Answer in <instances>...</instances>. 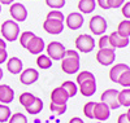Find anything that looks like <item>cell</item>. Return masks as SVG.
<instances>
[{"mask_svg":"<svg viewBox=\"0 0 130 123\" xmlns=\"http://www.w3.org/2000/svg\"><path fill=\"white\" fill-rule=\"evenodd\" d=\"M61 61V70L67 74H75L79 71L81 62H79V53L73 49H67L65 51L64 57L60 60Z\"/></svg>","mask_w":130,"mask_h":123,"instance_id":"1","label":"cell"},{"mask_svg":"<svg viewBox=\"0 0 130 123\" xmlns=\"http://www.w3.org/2000/svg\"><path fill=\"white\" fill-rule=\"evenodd\" d=\"M0 32L5 42H16L20 36V25L13 19H7L0 25Z\"/></svg>","mask_w":130,"mask_h":123,"instance_id":"2","label":"cell"},{"mask_svg":"<svg viewBox=\"0 0 130 123\" xmlns=\"http://www.w3.org/2000/svg\"><path fill=\"white\" fill-rule=\"evenodd\" d=\"M74 44H75V49L78 52H82V53H90L95 48V40L89 34L78 35L74 40Z\"/></svg>","mask_w":130,"mask_h":123,"instance_id":"3","label":"cell"},{"mask_svg":"<svg viewBox=\"0 0 130 123\" xmlns=\"http://www.w3.org/2000/svg\"><path fill=\"white\" fill-rule=\"evenodd\" d=\"M118 92H120V91H117V89H115V88H108V89H105V91L100 95L102 102L107 104L108 108H109L111 110L118 109V108L121 106L120 102H118Z\"/></svg>","mask_w":130,"mask_h":123,"instance_id":"4","label":"cell"},{"mask_svg":"<svg viewBox=\"0 0 130 123\" xmlns=\"http://www.w3.org/2000/svg\"><path fill=\"white\" fill-rule=\"evenodd\" d=\"M65 51H67V48H65L64 44L60 43V42H51L48 46H46L47 56L52 61H60L64 57Z\"/></svg>","mask_w":130,"mask_h":123,"instance_id":"5","label":"cell"},{"mask_svg":"<svg viewBox=\"0 0 130 123\" xmlns=\"http://www.w3.org/2000/svg\"><path fill=\"white\" fill-rule=\"evenodd\" d=\"M89 27L94 35H103L108 27L107 19L99 14H96V16L91 17V19L89 21Z\"/></svg>","mask_w":130,"mask_h":123,"instance_id":"6","label":"cell"},{"mask_svg":"<svg viewBox=\"0 0 130 123\" xmlns=\"http://www.w3.org/2000/svg\"><path fill=\"white\" fill-rule=\"evenodd\" d=\"M116 60V49L115 48H103L96 53V61L103 66H109Z\"/></svg>","mask_w":130,"mask_h":123,"instance_id":"7","label":"cell"},{"mask_svg":"<svg viewBox=\"0 0 130 123\" xmlns=\"http://www.w3.org/2000/svg\"><path fill=\"white\" fill-rule=\"evenodd\" d=\"M9 13L13 21L16 22H24L27 18V9L21 3H12L9 7Z\"/></svg>","mask_w":130,"mask_h":123,"instance_id":"8","label":"cell"},{"mask_svg":"<svg viewBox=\"0 0 130 123\" xmlns=\"http://www.w3.org/2000/svg\"><path fill=\"white\" fill-rule=\"evenodd\" d=\"M64 22L61 21H57V19H50V18H46V21L43 22V30L47 31L48 34H52V35H59L64 31Z\"/></svg>","mask_w":130,"mask_h":123,"instance_id":"9","label":"cell"},{"mask_svg":"<svg viewBox=\"0 0 130 123\" xmlns=\"http://www.w3.org/2000/svg\"><path fill=\"white\" fill-rule=\"evenodd\" d=\"M83 14L79 12H72L65 17V24L70 30H79L83 26Z\"/></svg>","mask_w":130,"mask_h":123,"instance_id":"10","label":"cell"},{"mask_svg":"<svg viewBox=\"0 0 130 123\" xmlns=\"http://www.w3.org/2000/svg\"><path fill=\"white\" fill-rule=\"evenodd\" d=\"M29 53L31 54H40L43 51L46 49V43L43 40V38L35 35L34 38H31V40L27 43V46L25 48Z\"/></svg>","mask_w":130,"mask_h":123,"instance_id":"11","label":"cell"},{"mask_svg":"<svg viewBox=\"0 0 130 123\" xmlns=\"http://www.w3.org/2000/svg\"><path fill=\"white\" fill-rule=\"evenodd\" d=\"M39 79V73L35 69H25L20 73V82L25 86H31Z\"/></svg>","mask_w":130,"mask_h":123,"instance_id":"12","label":"cell"},{"mask_svg":"<svg viewBox=\"0 0 130 123\" xmlns=\"http://www.w3.org/2000/svg\"><path fill=\"white\" fill-rule=\"evenodd\" d=\"M111 115V109L108 108L107 104L104 102H95V108H94V119L99 120V122H103V120H107Z\"/></svg>","mask_w":130,"mask_h":123,"instance_id":"13","label":"cell"},{"mask_svg":"<svg viewBox=\"0 0 130 123\" xmlns=\"http://www.w3.org/2000/svg\"><path fill=\"white\" fill-rule=\"evenodd\" d=\"M69 100L68 93L64 91L61 87H56L52 89L51 92V102L52 104H56V105H67Z\"/></svg>","mask_w":130,"mask_h":123,"instance_id":"14","label":"cell"},{"mask_svg":"<svg viewBox=\"0 0 130 123\" xmlns=\"http://www.w3.org/2000/svg\"><path fill=\"white\" fill-rule=\"evenodd\" d=\"M109 36V43H111V46L112 48H125L129 46V38H124L121 36L120 34H118L117 31H113L111 35H108Z\"/></svg>","mask_w":130,"mask_h":123,"instance_id":"15","label":"cell"},{"mask_svg":"<svg viewBox=\"0 0 130 123\" xmlns=\"http://www.w3.org/2000/svg\"><path fill=\"white\" fill-rule=\"evenodd\" d=\"M14 98V91L8 84H0V104H10Z\"/></svg>","mask_w":130,"mask_h":123,"instance_id":"16","label":"cell"},{"mask_svg":"<svg viewBox=\"0 0 130 123\" xmlns=\"http://www.w3.org/2000/svg\"><path fill=\"white\" fill-rule=\"evenodd\" d=\"M5 64H7V70L10 74H13V75L20 74L21 71L24 70V64L18 57H10V58L7 60Z\"/></svg>","mask_w":130,"mask_h":123,"instance_id":"17","label":"cell"},{"mask_svg":"<svg viewBox=\"0 0 130 123\" xmlns=\"http://www.w3.org/2000/svg\"><path fill=\"white\" fill-rule=\"evenodd\" d=\"M78 91L82 93V96L85 97H90L96 92V79H91V80H86L83 83L79 84Z\"/></svg>","mask_w":130,"mask_h":123,"instance_id":"18","label":"cell"},{"mask_svg":"<svg viewBox=\"0 0 130 123\" xmlns=\"http://www.w3.org/2000/svg\"><path fill=\"white\" fill-rule=\"evenodd\" d=\"M129 65L126 64H116L115 66H112V69L109 70V79L113 82V83H117L118 82V78L121 76V74L126 70H129Z\"/></svg>","mask_w":130,"mask_h":123,"instance_id":"19","label":"cell"},{"mask_svg":"<svg viewBox=\"0 0 130 123\" xmlns=\"http://www.w3.org/2000/svg\"><path fill=\"white\" fill-rule=\"evenodd\" d=\"M96 0H79L78 2V10L82 14H89L95 10Z\"/></svg>","mask_w":130,"mask_h":123,"instance_id":"20","label":"cell"},{"mask_svg":"<svg viewBox=\"0 0 130 123\" xmlns=\"http://www.w3.org/2000/svg\"><path fill=\"white\" fill-rule=\"evenodd\" d=\"M42 109H43V101H42V98H39V97H37L35 96V98L31 101V104H29L26 108H25V110L27 111L29 114H39L40 111H42Z\"/></svg>","mask_w":130,"mask_h":123,"instance_id":"21","label":"cell"},{"mask_svg":"<svg viewBox=\"0 0 130 123\" xmlns=\"http://www.w3.org/2000/svg\"><path fill=\"white\" fill-rule=\"evenodd\" d=\"M60 87L68 93L69 98L74 97L75 95H77V92H78V86H77V83H74L73 80H65Z\"/></svg>","mask_w":130,"mask_h":123,"instance_id":"22","label":"cell"},{"mask_svg":"<svg viewBox=\"0 0 130 123\" xmlns=\"http://www.w3.org/2000/svg\"><path fill=\"white\" fill-rule=\"evenodd\" d=\"M52 60L48 57L47 54H38V58H37V65H38V68L42 69V70H47L50 68H52Z\"/></svg>","mask_w":130,"mask_h":123,"instance_id":"23","label":"cell"},{"mask_svg":"<svg viewBox=\"0 0 130 123\" xmlns=\"http://www.w3.org/2000/svg\"><path fill=\"white\" fill-rule=\"evenodd\" d=\"M118 102L121 106L130 108V88H124L118 92Z\"/></svg>","mask_w":130,"mask_h":123,"instance_id":"24","label":"cell"},{"mask_svg":"<svg viewBox=\"0 0 130 123\" xmlns=\"http://www.w3.org/2000/svg\"><path fill=\"white\" fill-rule=\"evenodd\" d=\"M117 32L124 38H129L130 36V19L121 21L117 26Z\"/></svg>","mask_w":130,"mask_h":123,"instance_id":"25","label":"cell"},{"mask_svg":"<svg viewBox=\"0 0 130 123\" xmlns=\"http://www.w3.org/2000/svg\"><path fill=\"white\" fill-rule=\"evenodd\" d=\"M35 34L32 31H24V32H21L20 36H18V40H20V44H21V47L22 48H26L27 46V43L31 40V38H34Z\"/></svg>","mask_w":130,"mask_h":123,"instance_id":"26","label":"cell"},{"mask_svg":"<svg viewBox=\"0 0 130 123\" xmlns=\"http://www.w3.org/2000/svg\"><path fill=\"white\" fill-rule=\"evenodd\" d=\"M10 115H12V113H10V108L5 104H0V123H5L9 120Z\"/></svg>","mask_w":130,"mask_h":123,"instance_id":"27","label":"cell"},{"mask_svg":"<svg viewBox=\"0 0 130 123\" xmlns=\"http://www.w3.org/2000/svg\"><path fill=\"white\" fill-rule=\"evenodd\" d=\"M91 79H95V75L92 73L87 71V70H83V71L78 73L77 79H75V80H77V84H81V83H83L86 80H91Z\"/></svg>","mask_w":130,"mask_h":123,"instance_id":"28","label":"cell"},{"mask_svg":"<svg viewBox=\"0 0 130 123\" xmlns=\"http://www.w3.org/2000/svg\"><path fill=\"white\" fill-rule=\"evenodd\" d=\"M120 86H122L124 88H130V69L124 71L121 74V76L118 78V82H117Z\"/></svg>","mask_w":130,"mask_h":123,"instance_id":"29","label":"cell"},{"mask_svg":"<svg viewBox=\"0 0 130 123\" xmlns=\"http://www.w3.org/2000/svg\"><path fill=\"white\" fill-rule=\"evenodd\" d=\"M35 98V95H32L30 92H24V93H21L20 96V104L22 105L24 108H26L29 104H31V101Z\"/></svg>","mask_w":130,"mask_h":123,"instance_id":"30","label":"cell"},{"mask_svg":"<svg viewBox=\"0 0 130 123\" xmlns=\"http://www.w3.org/2000/svg\"><path fill=\"white\" fill-rule=\"evenodd\" d=\"M94 108H95V102L94 101L86 102L85 106H83V114L89 119H94Z\"/></svg>","mask_w":130,"mask_h":123,"instance_id":"31","label":"cell"},{"mask_svg":"<svg viewBox=\"0 0 130 123\" xmlns=\"http://www.w3.org/2000/svg\"><path fill=\"white\" fill-rule=\"evenodd\" d=\"M8 123H27V117L22 113H14L10 115Z\"/></svg>","mask_w":130,"mask_h":123,"instance_id":"32","label":"cell"},{"mask_svg":"<svg viewBox=\"0 0 130 123\" xmlns=\"http://www.w3.org/2000/svg\"><path fill=\"white\" fill-rule=\"evenodd\" d=\"M46 18H50V19H57V21H61V22L65 21V16L62 14V12H61V10H59V9L50 10V12L47 13V17H46Z\"/></svg>","mask_w":130,"mask_h":123,"instance_id":"33","label":"cell"},{"mask_svg":"<svg viewBox=\"0 0 130 123\" xmlns=\"http://www.w3.org/2000/svg\"><path fill=\"white\" fill-rule=\"evenodd\" d=\"M65 3H67V0H46L47 7H50L51 9H61Z\"/></svg>","mask_w":130,"mask_h":123,"instance_id":"34","label":"cell"},{"mask_svg":"<svg viewBox=\"0 0 130 123\" xmlns=\"http://www.w3.org/2000/svg\"><path fill=\"white\" fill-rule=\"evenodd\" d=\"M50 110L52 113H55L57 115H61L67 111V105H56V104H50Z\"/></svg>","mask_w":130,"mask_h":123,"instance_id":"35","label":"cell"},{"mask_svg":"<svg viewBox=\"0 0 130 123\" xmlns=\"http://www.w3.org/2000/svg\"><path fill=\"white\" fill-rule=\"evenodd\" d=\"M98 46H99L100 49H103V48H112L111 43H109V36L105 35V34L102 35L100 39H99V43H98Z\"/></svg>","mask_w":130,"mask_h":123,"instance_id":"36","label":"cell"},{"mask_svg":"<svg viewBox=\"0 0 130 123\" xmlns=\"http://www.w3.org/2000/svg\"><path fill=\"white\" fill-rule=\"evenodd\" d=\"M125 3V0H108V5H109V9L111 8H121Z\"/></svg>","mask_w":130,"mask_h":123,"instance_id":"37","label":"cell"},{"mask_svg":"<svg viewBox=\"0 0 130 123\" xmlns=\"http://www.w3.org/2000/svg\"><path fill=\"white\" fill-rule=\"evenodd\" d=\"M121 12H122V14H124V17H125L126 19H130V2L124 3Z\"/></svg>","mask_w":130,"mask_h":123,"instance_id":"38","label":"cell"},{"mask_svg":"<svg viewBox=\"0 0 130 123\" xmlns=\"http://www.w3.org/2000/svg\"><path fill=\"white\" fill-rule=\"evenodd\" d=\"M7 60H8V52H7V49H0V65L7 62Z\"/></svg>","mask_w":130,"mask_h":123,"instance_id":"39","label":"cell"},{"mask_svg":"<svg viewBox=\"0 0 130 123\" xmlns=\"http://www.w3.org/2000/svg\"><path fill=\"white\" fill-rule=\"evenodd\" d=\"M98 5H99L102 9H109V5H108V0H96Z\"/></svg>","mask_w":130,"mask_h":123,"instance_id":"40","label":"cell"},{"mask_svg":"<svg viewBox=\"0 0 130 123\" xmlns=\"http://www.w3.org/2000/svg\"><path fill=\"white\" fill-rule=\"evenodd\" d=\"M117 123H130V120H129L126 114H121L120 117H118V119H117Z\"/></svg>","mask_w":130,"mask_h":123,"instance_id":"41","label":"cell"},{"mask_svg":"<svg viewBox=\"0 0 130 123\" xmlns=\"http://www.w3.org/2000/svg\"><path fill=\"white\" fill-rule=\"evenodd\" d=\"M69 123H85V122H83L79 117H73V118L69 120Z\"/></svg>","mask_w":130,"mask_h":123,"instance_id":"42","label":"cell"},{"mask_svg":"<svg viewBox=\"0 0 130 123\" xmlns=\"http://www.w3.org/2000/svg\"><path fill=\"white\" fill-rule=\"evenodd\" d=\"M0 49H7V42L3 38H0Z\"/></svg>","mask_w":130,"mask_h":123,"instance_id":"43","label":"cell"},{"mask_svg":"<svg viewBox=\"0 0 130 123\" xmlns=\"http://www.w3.org/2000/svg\"><path fill=\"white\" fill-rule=\"evenodd\" d=\"M12 3H14V0H0V4L3 5H10Z\"/></svg>","mask_w":130,"mask_h":123,"instance_id":"44","label":"cell"},{"mask_svg":"<svg viewBox=\"0 0 130 123\" xmlns=\"http://www.w3.org/2000/svg\"><path fill=\"white\" fill-rule=\"evenodd\" d=\"M3 75H4V73H3V69H2V68H0V80H2V79H3Z\"/></svg>","mask_w":130,"mask_h":123,"instance_id":"45","label":"cell"},{"mask_svg":"<svg viewBox=\"0 0 130 123\" xmlns=\"http://www.w3.org/2000/svg\"><path fill=\"white\" fill-rule=\"evenodd\" d=\"M126 115H127V118H129V120H130V108H129V110H127V113H126Z\"/></svg>","mask_w":130,"mask_h":123,"instance_id":"46","label":"cell"},{"mask_svg":"<svg viewBox=\"0 0 130 123\" xmlns=\"http://www.w3.org/2000/svg\"><path fill=\"white\" fill-rule=\"evenodd\" d=\"M0 13H2V4H0Z\"/></svg>","mask_w":130,"mask_h":123,"instance_id":"47","label":"cell"}]
</instances>
